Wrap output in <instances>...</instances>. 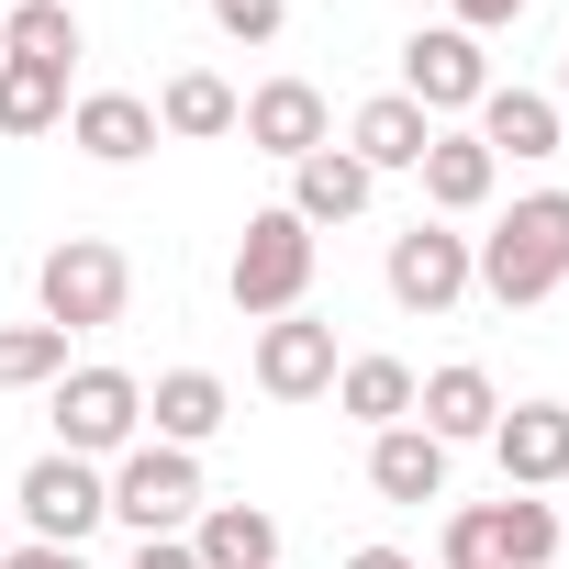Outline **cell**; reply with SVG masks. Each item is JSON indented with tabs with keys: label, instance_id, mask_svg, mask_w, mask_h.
<instances>
[{
	"label": "cell",
	"instance_id": "5",
	"mask_svg": "<svg viewBox=\"0 0 569 569\" xmlns=\"http://www.w3.org/2000/svg\"><path fill=\"white\" fill-rule=\"evenodd\" d=\"M558 502H536V491H502V502H458L447 513V569H469V558H491V569H547L558 558Z\"/></svg>",
	"mask_w": 569,
	"mask_h": 569
},
{
	"label": "cell",
	"instance_id": "23",
	"mask_svg": "<svg viewBox=\"0 0 569 569\" xmlns=\"http://www.w3.org/2000/svg\"><path fill=\"white\" fill-rule=\"evenodd\" d=\"M336 402H347L369 436H380V425H413V369H402V358H347V369H336Z\"/></svg>",
	"mask_w": 569,
	"mask_h": 569
},
{
	"label": "cell",
	"instance_id": "17",
	"mask_svg": "<svg viewBox=\"0 0 569 569\" xmlns=\"http://www.w3.org/2000/svg\"><path fill=\"white\" fill-rule=\"evenodd\" d=\"M369 491L380 502H447V447L425 425H380L369 436Z\"/></svg>",
	"mask_w": 569,
	"mask_h": 569
},
{
	"label": "cell",
	"instance_id": "10",
	"mask_svg": "<svg viewBox=\"0 0 569 569\" xmlns=\"http://www.w3.org/2000/svg\"><path fill=\"white\" fill-rule=\"evenodd\" d=\"M234 134H246L257 157H279V168H302L313 146H336V112H325V90H313V79H268V90H246Z\"/></svg>",
	"mask_w": 569,
	"mask_h": 569
},
{
	"label": "cell",
	"instance_id": "28",
	"mask_svg": "<svg viewBox=\"0 0 569 569\" xmlns=\"http://www.w3.org/2000/svg\"><path fill=\"white\" fill-rule=\"evenodd\" d=\"M536 0H458V34H502V23H525Z\"/></svg>",
	"mask_w": 569,
	"mask_h": 569
},
{
	"label": "cell",
	"instance_id": "25",
	"mask_svg": "<svg viewBox=\"0 0 569 569\" xmlns=\"http://www.w3.org/2000/svg\"><path fill=\"white\" fill-rule=\"evenodd\" d=\"M46 123H68V68L0 57V134H46Z\"/></svg>",
	"mask_w": 569,
	"mask_h": 569
},
{
	"label": "cell",
	"instance_id": "29",
	"mask_svg": "<svg viewBox=\"0 0 569 569\" xmlns=\"http://www.w3.org/2000/svg\"><path fill=\"white\" fill-rule=\"evenodd\" d=\"M123 569H201V558H190V536H146Z\"/></svg>",
	"mask_w": 569,
	"mask_h": 569
},
{
	"label": "cell",
	"instance_id": "9",
	"mask_svg": "<svg viewBox=\"0 0 569 569\" xmlns=\"http://www.w3.org/2000/svg\"><path fill=\"white\" fill-rule=\"evenodd\" d=\"M380 279H391V302H402V313H447L480 268H469V234H447V223H402L391 257H380Z\"/></svg>",
	"mask_w": 569,
	"mask_h": 569
},
{
	"label": "cell",
	"instance_id": "32",
	"mask_svg": "<svg viewBox=\"0 0 569 569\" xmlns=\"http://www.w3.org/2000/svg\"><path fill=\"white\" fill-rule=\"evenodd\" d=\"M558 134H569V57H558Z\"/></svg>",
	"mask_w": 569,
	"mask_h": 569
},
{
	"label": "cell",
	"instance_id": "27",
	"mask_svg": "<svg viewBox=\"0 0 569 569\" xmlns=\"http://www.w3.org/2000/svg\"><path fill=\"white\" fill-rule=\"evenodd\" d=\"M212 23H223L234 46H268L279 23H291V0H212Z\"/></svg>",
	"mask_w": 569,
	"mask_h": 569
},
{
	"label": "cell",
	"instance_id": "16",
	"mask_svg": "<svg viewBox=\"0 0 569 569\" xmlns=\"http://www.w3.org/2000/svg\"><path fill=\"white\" fill-rule=\"evenodd\" d=\"M425 146H436V123L402 101V90H380V101H358L347 112V157L380 179V168H425Z\"/></svg>",
	"mask_w": 569,
	"mask_h": 569
},
{
	"label": "cell",
	"instance_id": "19",
	"mask_svg": "<svg viewBox=\"0 0 569 569\" xmlns=\"http://www.w3.org/2000/svg\"><path fill=\"white\" fill-rule=\"evenodd\" d=\"M369 190H380V179H369L347 146H313V157L291 168V212H302L313 234H325V223H358V212H369Z\"/></svg>",
	"mask_w": 569,
	"mask_h": 569
},
{
	"label": "cell",
	"instance_id": "7",
	"mask_svg": "<svg viewBox=\"0 0 569 569\" xmlns=\"http://www.w3.org/2000/svg\"><path fill=\"white\" fill-rule=\"evenodd\" d=\"M402 101H413L425 123L480 112V101H491V57H480V34H458V23L413 34V46H402Z\"/></svg>",
	"mask_w": 569,
	"mask_h": 569
},
{
	"label": "cell",
	"instance_id": "20",
	"mask_svg": "<svg viewBox=\"0 0 569 569\" xmlns=\"http://www.w3.org/2000/svg\"><path fill=\"white\" fill-rule=\"evenodd\" d=\"M190 558H201V569H279V525H268L257 502H201Z\"/></svg>",
	"mask_w": 569,
	"mask_h": 569
},
{
	"label": "cell",
	"instance_id": "1",
	"mask_svg": "<svg viewBox=\"0 0 569 569\" xmlns=\"http://www.w3.org/2000/svg\"><path fill=\"white\" fill-rule=\"evenodd\" d=\"M469 268H480V291H491L502 313H525V302L569 291V190H525V201L469 246Z\"/></svg>",
	"mask_w": 569,
	"mask_h": 569
},
{
	"label": "cell",
	"instance_id": "33",
	"mask_svg": "<svg viewBox=\"0 0 569 569\" xmlns=\"http://www.w3.org/2000/svg\"><path fill=\"white\" fill-rule=\"evenodd\" d=\"M469 569H491V558H469Z\"/></svg>",
	"mask_w": 569,
	"mask_h": 569
},
{
	"label": "cell",
	"instance_id": "31",
	"mask_svg": "<svg viewBox=\"0 0 569 569\" xmlns=\"http://www.w3.org/2000/svg\"><path fill=\"white\" fill-rule=\"evenodd\" d=\"M347 569H413V558H402V547H358Z\"/></svg>",
	"mask_w": 569,
	"mask_h": 569
},
{
	"label": "cell",
	"instance_id": "14",
	"mask_svg": "<svg viewBox=\"0 0 569 569\" xmlns=\"http://www.w3.org/2000/svg\"><path fill=\"white\" fill-rule=\"evenodd\" d=\"M68 146L101 157V168H134V157H157V101H134V90H90V101H68Z\"/></svg>",
	"mask_w": 569,
	"mask_h": 569
},
{
	"label": "cell",
	"instance_id": "21",
	"mask_svg": "<svg viewBox=\"0 0 569 569\" xmlns=\"http://www.w3.org/2000/svg\"><path fill=\"white\" fill-rule=\"evenodd\" d=\"M480 146H491V157H558L569 134H558V101H547V90H502V79H491V101H480Z\"/></svg>",
	"mask_w": 569,
	"mask_h": 569
},
{
	"label": "cell",
	"instance_id": "34",
	"mask_svg": "<svg viewBox=\"0 0 569 569\" xmlns=\"http://www.w3.org/2000/svg\"><path fill=\"white\" fill-rule=\"evenodd\" d=\"M558 558H569V536H558Z\"/></svg>",
	"mask_w": 569,
	"mask_h": 569
},
{
	"label": "cell",
	"instance_id": "4",
	"mask_svg": "<svg viewBox=\"0 0 569 569\" xmlns=\"http://www.w3.org/2000/svg\"><path fill=\"white\" fill-rule=\"evenodd\" d=\"M101 480H112V525H134V547H146V536H190L201 502H212V491H201V458H190V447H157V436L123 447Z\"/></svg>",
	"mask_w": 569,
	"mask_h": 569
},
{
	"label": "cell",
	"instance_id": "8",
	"mask_svg": "<svg viewBox=\"0 0 569 569\" xmlns=\"http://www.w3.org/2000/svg\"><path fill=\"white\" fill-rule=\"evenodd\" d=\"M12 502H23V525H34V547H79L90 525H112V480H101L90 458H68V447H57V458H34Z\"/></svg>",
	"mask_w": 569,
	"mask_h": 569
},
{
	"label": "cell",
	"instance_id": "12",
	"mask_svg": "<svg viewBox=\"0 0 569 569\" xmlns=\"http://www.w3.org/2000/svg\"><path fill=\"white\" fill-rule=\"evenodd\" d=\"M491 458H502V491H558L569 480V402H513L491 425Z\"/></svg>",
	"mask_w": 569,
	"mask_h": 569
},
{
	"label": "cell",
	"instance_id": "6",
	"mask_svg": "<svg viewBox=\"0 0 569 569\" xmlns=\"http://www.w3.org/2000/svg\"><path fill=\"white\" fill-rule=\"evenodd\" d=\"M134 425H146V380L134 369H68L57 380V447L68 458H123L134 447Z\"/></svg>",
	"mask_w": 569,
	"mask_h": 569
},
{
	"label": "cell",
	"instance_id": "13",
	"mask_svg": "<svg viewBox=\"0 0 569 569\" xmlns=\"http://www.w3.org/2000/svg\"><path fill=\"white\" fill-rule=\"evenodd\" d=\"M413 413H425V436H436V447H491V425H502V391H491V369L447 358L436 380H413Z\"/></svg>",
	"mask_w": 569,
	"mask_h": 569
},
{
	"label": "cell",
	"instance_id": "18",
	"mask_svg": "<svg viewBox=\"0 0 569 569\" xmlns=\"http://www.w3.org/2000/svg\"><path fill=\"white\" fill-rule=\"evenodd\" d=\"M413 179H425V201H436V212H480V201H491V179H502V157H491L480 134L436 123V146H425V168H413Z\"/></svg>",
	"mask_w": 569,
	"mask_h": 569
},
{
	"label": "cell",
	"instance_id": "11",
	"mask_svg": "<svg viewBox=\"0 0 569 569\" xmlns=\"http://www.w3.org/2000/svg\"><path fill=\"white\" fill-rule=\"evenodd\" d=\"M336 325H313V313H279V325H257V391L268 402H325L336 391Z\"/></svg>",
	"mask_w": 569,
	"mask_h": 569
},
{
	"label": "cell",
	"instance_id": "24",
	"mask_svg": "<svg viewBox=\"0 0 569 569\" xmlns=\"http://www.w3.org/2000/svg\"><path fill=\"white\" fill-rule=\"evenodd\" d=\"M0 57L79 68V12H68V0H12V12H0Z\"/></svg>",
	"mask_w": 569,
	"mask_h": 569
},
{
	"label": "cell",
	"instance_id": "2",
	"mask_svg": "<svg viewBox=\"0 0 569 569\" xmlns=\"http://www.w3.org/2000/svg\"><path fill=\"white\" fill-rule=\"evenodd\" d=\"M34 302H46L57 336H101V325H123V302H134V268H123L112 234H57L46 268H34Z\"/></svg>",
	"mask_w": 569,
	"mask_h": 569
},
{
	"label": "cell",
	"instance_id": "3",
	"mask_svg": "<svg viewBox=\"0 0 569 569\" xmlns=\"http://www.w3.org/2000/svg\"><path fill=\"white\" fill-rule=\"evenodd\" d=\"M223 291H234V313H257V325H279V313H302V291H313V223L279 201V212H246V234H234V268H223Z\"/></svg>",
	"mask_w": 569,
	"mask_h": 569
},
{
	"label": "cell",
	"instance_id": "26",
	"mask_svg": "<svg viewBox=\"0 0 569 569\" xmlns=\"http://www.w3.org/2000/svg\"><path fill=\"white\" fill-rule=\"evenodd\" d=\"M68 380V336L57 325H0V391H46Z\"/></svg>",
	"mask_w": 569,
	"mask_h": 569
},
{
	"label": "cell",
	"instance_id": "22",
	"mask_svg": "<svg viewBox=\"0 0 569 569\" xmlns=\"http://www.w3.org/2000/svg\"><path fill=\"white\" fill-rule=\"evenodd\" d=\"M234 90L212 79V68H179L168 90H157V134H179V146H212V134H234Z\"/></svg>",
	"mask_w": 569,
	"mask_h": 569
},
{
	"label": "cell",
	"instance_id": "30",
	"mask_svg": "<svg viewBox=\"0 0 569 569\" xmlns=\"http://www.w3.org/2000/svg\"><path fill=\"white\" fill-rule=\"evenodd\" d=\"M0 569H90L79 547H0Z\"/></svg>",
	"mask_w": 569,
	"mask_h": 569
},
{
	"label": "cell",
	"instance_id": "15",
	"mask_svg": "<svg viewBox=\"0 0 569 569\" xmlns=\"http://www.w3.org/2000/svg\"><path fill=\"white\" fill-rule=\"evenodd\" d=\"M223 413H234V391H223L212 369H168V380L146 391V425H157V447H190V458L223 436Z\"/></svg>",
	"mask_w": 569,
	"mask_h": 569
}]
</instances>
